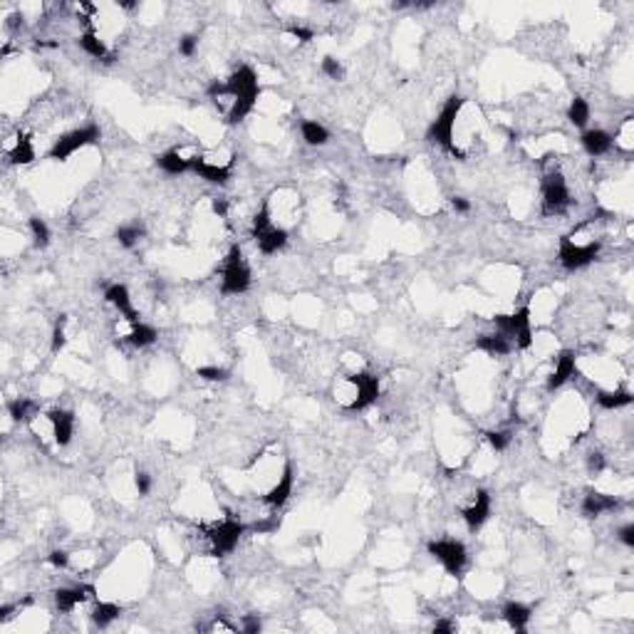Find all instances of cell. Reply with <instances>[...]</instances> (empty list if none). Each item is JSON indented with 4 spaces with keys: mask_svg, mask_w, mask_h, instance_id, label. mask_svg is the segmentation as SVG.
Instances as JSON below:
<instances>
[{
    "mask_svg": "<svg viewBox=\"0 0 634 634\" xmlns=\"http://www.w3.org/2000/svg\"><path fill=\"white\" fill-rule=\"evenodd\" d=\"M463 102H466V99L458 97V94L448 97V102L443 104L438 117L431 121L429 129H426V139L434 141V144H438V146H443L446 151H451L456 158H466V151L456 146V119L463 109Z\"/></svg>",
    "mask_w": 634,
    "mask_h": 634,
    "instance_id": "obj_1",
    "label": "cell"
},
{
    "mask_svg": "<svg viewBox=\"0 0 634 634\" xmlns=\"http://www.w3.org/2000/svg\"><path fill=\"white\" fill-rule=\"evenodd\" d=\"M342 387L347 389L340 401L345 404L347 411H364L379 399V377L369 372H357L342 379Z\"/></svg>",
    "mask_w": 634,
    "mask_h": 634,
    "instance_id": "obj_2",
    "label": "cell"
},
{
    "mask_svg": "<svg viewBox=\"0 0 634 634\" xmlns=\"http://www.w3.org/2000/svg\"><path fill=\"white\" fill-rule=\"evenodd\" d=\"M495 332L508 337L518 350H530L533 347V325H530V308H520L510 315L493 317Z\"/></svg>",
    "mask_w": 634,
    "mask_h": 634,
    "instance_id": "obj_3",
    "label": "cell"
},
{
    "mask_svg": "<svg viewBox=\"0 0 634 634\" xmlns=\"http://www.w3.org/2000/svg\"><path fill=\"white\" fill-rule=\"evenodd\" d=\"M253 238H256L261 253H266V256L278 253L280 248H285V243H288V231H285L283 226L273 223L268 203L263 206L256 213V218H253Z\"/></svg>",
    "mask_w": 634,
    "mask_h": 634,
    "instance_id": "obj_4",
    "label": "cell"
},
{
    "mask_svg": "<svg viewBox=\"0 0 634 634\" xmlns=\"http://www.w3.org/2000/svg\"><path fill=\"white\" fill-rule=\"evenodd\" d=\"M597 256H600V243L597 241L580 243V241H575L573 236L560 238L558 261L565 271H580V268H588Z\"/></svg>",
    "mask_w": 634,
    "mask_h": 634,
    "instance_id": "obj_5",
    "label": "cell"
},
{
    "mask_svg": "<svg viewBox=\"0 0 634 634\" xmlns=\"http://www.w3.org/2000/svg\"><path fill=\"white\" fill-rule=\"evenodd\" d=\"M251 288V268L243 261V253L238 246H231L223 263V276H221V290L223 295H243Z\"/></svg>",
    "mask_w": 634,
    "mask_h": 634,
    "instance_id": "obj_6",
    "label": "cell"
},
{
    "mask_svg": "<svg viewBox=\"0 0 634 634\" xmlns=\"http://www.w3.org/2000/svg\"><path fill=\"white\" fill-rule=\"evenodd\" d=\"M99 139V126L97 124H87V126H79V129H72L67 134H62L60 139L52 144L50 156L52 161H67L75 151H79L82 146L94 144Z\"/></svg>",
    "mask_w": 634,
    "mask_h": 634,
    "instance_id": "obj_7",
    "label": "cell"
},
{
    "mask_svg": "<svg viewBox=\"0 0 634 634\" xmlns=\"http://www.w3.org/2000/svg\"><path fill=\"white\" fill-rule=\"evenodd\" d=\"M426 548H429L431 558H436L448 575H461V570L466 568L468 553H466V545H463L461 540H453V538H441V540H431Z\"/></svg>",
    "mask_w": 634,
    "mask_h": 634,
    "instance_id": "obj_8",
    "label": "cell"
},
{
    "mask_svg": "<svg viewBox=\"0 0 634 634\" xmlns=\"http://www.w3.org/2000/svg\"><path fill=\"white\" fill-rule=\"evenodd\" d=\"M243 533H246V525H243L241 520H236V518H223V520L218 523V525H213L208 530V543H211V553L213 555H228L236 550L238 540L243 538Z\"/></svg>",
    "mask_w": 634,
    "mask_h": 634,
    "instance_id": "obj_9",
    "label": "cell"
},
{
    "mask_svg": "<svg viewBox=\"0 0 634 634\" xmlns=\"http://www.w3.org/2000/svg\"><path fill=\"white\" fill-rule=\"evenodd\" d=\"M543 213L553 216V213H563L570 206V186L565 181L563 173H548L543 178Z\"/></svg>",
    "mask_w": 634,
    "mask_h": 634,
    "instance_id": "obj_10",
    "label": "cell"
},
{
    "mask_svg": "<svg viewBox=\"0 0 634 634\" xmlns=\"http://www.w3.org/2000/svg\"><path fill=\"white\" fill-rule=\"evenodd\" d=\"M45 419H47V424H50L52 441H55L60 448L70 446L72 436H75V416H72V411L52 409L45 414Z\"/></svg>",
    "mask_w": 634,
    "mask_h": 634,
    "instance_id": "obj_11",
    "label": "cell"
},
{
    "mask_svg": "<svg viewBox=\"0 0 634 634\" xmlns=\"http://www.w3.org/2000/svg\"><path fill=\"white\" fill-rule=\"evenodd\" d=\"M490 508H493V500H490V493L488 490H476L473 493V500L466 505V508L461 510L463 515V523H466L468 530H478L480 525H483L485 520L490 518Z\"/></svg>",
    "mask_w": 634,
    "mask_h": 634,
    "instance_id": "obj_12",
    "label": "cell"
},
{
    "mask_svg": "<svg viewBox=\"0 0 634 634\" xmlns=\"http://www.w3.org/2000/svg\"><path fill=\"white\" fill-rule=\"evenodd\" d=\"M104 300H107L109 305H112L114 310H117L119 315H124V320L129 322V325H136L139 320V313H136L134 303H131V295H129V288H126L124 283H114L109 285L107 290H104Z\"/></svg>",
    "mask_w": 634,
    "mask_h": 634,
    "instance_id": "obj_13",
    "label": "cell"
},
{
    "mask_svg": "<svg viewBox=\"0 0 634 634\" xmlns=\"http://www.w3.org/2000/svg\"><path fill=\"white\" fill-rule=\"evenodd\" d=\"M293 485H295V473H293V463H285L283 466V473H280V478L273 483V488L268 490L266 495H263V500H266L271 508H283L285 503H288V498L293 495Z\"/></svg>",
    "mask_w": 634,
    "mask_h": 634,
    "instance_id": "obj_14",
    "label": "cell"
},
{
    "mask_svg": "<svg viewBox=\"0 0 634 634\" xmlns=\"http://www.w3.org/2000/svg\"><path fill=\"white\" fill-rule=\"evenodd\" d=\"M191 171L196 173L198 178H203V181L218 183V186L228 183V178H231V166H226V163H213L201 154L191 156Z\"/></svg>",
    "mask_w": 634,
    "mask_h": 634,
    "instance_id": "obj_15",
    "label": "cell"
},
{
    "mask_svg": "<svg viewBox=\"0 0 634 634\" xmlns=\"http://www.w3.org/2000/svg\"><path fill=\"white\" fill-rule=\"evenodd\" d=\"M94 597L92 585H75V588H60L55 593V605L60 612H72L77 605H82L84 600Z\"/></svg>",
    "mask_w": 634,
    "mask_h": 634,
    "instance_id": "obj_16",
    "label": "cell"
},
{
    "mask_svg": "<svg viewBox=\"0 0 634 634\" xmlns=\"http://www.w3.org/2000/svg\"><path fill=\"white\" fill-rule=\"evenodd\" d=\"M573 374H575V352L570 350L560 352V357H555V369L550 372V377H548V392L560 389Z\"/></svg>",
    "mask_w": 634,
    "mask_h": 634,
    "instance_id": "obj_17",
    "label": "cell"
},
{
    "mask_svg": "<svg viewBox=\"0 0 634 634\" xmlns=\"http://www.w3.org/2000/svg\"><path fill=\"white\" fill-rule=\"evenodd\" d=\"M580 144H583V149L588 151L590 156H605L607 151L612 149L615 139H612V134L605 129H588V131H583Z\"/></svg>",
    "mask_w": 634,
    "mask_h": 634,
    "instance_id": "obj_18",
    "label": "cell"
},
{
    "mask_svg": "<svg viewBox=\"0 0 634 634\" xmlns=\"http://www.w3.org/2000/svg\"><path fill=\"white\" fill-rule=\"evenodd\" d=\"M617 508V498L610 493H600V490H593L583 498V515L585 518H597L602 513H610V510Z\"/></svg>",
    "mask_w": 634,
    "mask_h": 634,
    "instance_id": "obj_19",
    "label": "cell"
},
{
    "mask_svg": "<svg viewBox=\"0 0 634 634\" xmlns=\"http://www.w3.org/2000/svg\"><path fill=\"white\" fill-rule=\"evenodd\" d=\"M476 350L485 352V355L490 357H505L510 355L515 347L508 337H503L500 332H493V335H480L478 340H476Z\"/></svg>",
    "mask_w": 634,
    "mask_h": 634,
    "instance_id": "obj_20",
    "label": "cell"
},
{
    "mask_svg": "<svg viewBox=\"0 0 634 634\" xmlns=\"http://www.w3.org/2000/svg\"><path fill=\"white\" fill-rule=\"evenodd\" d=\"M156 163L163 173L168 176H178V173L191 171V156H183L178 149H168L161 156H156Z\"/></svg>",
    "mask_w": 634,
    "mask_h": 634,
    "instance_id": "obj_21",
    "label": "cell"
},
{
    "mask_svg": "<svg viewBox=\"0 0 634 634\" xmlns=\"http://www.w3.org/2000/svg\"><path fill=\"white\" fill-rule=\"evenodd\" d=\"M79 47H82V50L87 52L89 57H94V60L112 62V55H109V50H107V45H104V40L99 38V35L94 33L92 28H87L82 35H79Z\"/></svg>",
    "mask_w": 634,
    "mask_h": 634,
    "instance_id": "obj_22",
    "label": "cell"
},
{
    "mask_svg": "<svg viewBox=\"0 0 634 634\" xmlns=\"http://www.w3.org/2000/svg\"><path fill=\"white\" fill-rule=\"evenodd\" d=\"M503 620L508 622L510 630L523 632L530 622V607L523 605V602H505L503 605Z\"/></svg>",
    "mask_w": 634,
    "mask_h": 634,
    "instance_id": "obj_23",
    "label": "cell"
},
{
    "mask_svg": "<svg viewBox=\"0 0 634 634\" xmlns=\"http://www.w3.org/2000/svg\"><path fill=\"white\" fill-rule=\"evenodd\" d=\"M158 337L156 327L154 325H146V322H136V325H131V332L126 335V340H129L131 347H136V350H144V347L154 345Z\"/></svg>",
    "mask_w": 634,
    "mask_h": 634,
    "instance_id": "obj_24",
    "label": "cell"
},
{
    "mask_svg": "<svg viewBox=\"0 0 634 634\" xmlns=\"http://www.w3.org/2000/svg\"><path fill=\"white\" fill-rule=\"evenodd\" d=\"M5 406H8L10 419L18 421V424H25V421H33L35 409H38V404H35L33 399H25V396H18V399H10Z\"/></svg>",
    "mask_w": 634,
    "mask_h": 634,
    "instance_id": "obj_25",
    "label": "cell"
},
{
    "mask_svg": "<svg viewBox=\"0 0 634 634\" xmlns=\"http://www.w3.org/2000/svg\"><path fill=\"white\" fill-rule=\"evenodd\" d=\"M597 404L607 411H617L632 404V392L627 389H612V392H597Z\"/></svg>",
    "mask_w": 634,
    "mask_h": 634,
    "instance_id": "obj_26",
    "label": "cell"
},
{
    "mask_svg": "<svg viewBox=\"0 0 634 634\" xmlns=\"http://www.w3.org/2000/svg\"><path fill=\"white\" fill-rule=\"evenodd\" d=\"M300 134H303L305 144H310V146H322V144H327V139H330V131L315 119H305L303 124H300Z\"/></svg>",
    "mask_w": 634,
    "mask_h": 634,
    "instance_id": "obj_27",
    "label": "cell"
},
{
    "mask_svg": "<svg viewBox=\"0 0 634 634\" xmlns=\"http://www.w3.org/2000/svg\"><path fill=\"white\" fill-rule=\"evenodd\" d=\"M8 161L15 163V166H23V163L35 161V146H33V141H30L28 136L20 134L18 141H15V146L8 151Z\"/></svg>",
    "mask_w": 634,
    "mask_h": 634,
    "instance_id": "obj_28",
    "label": "cell"
},
{
    "mask_svg": "<svg viewBox=\"0 0 634 634\" xmlns=\"http://www.w3.org/2000/svg\"><path fill=\"white\" fill-rule=\"evenodd\" d=\"M121 615V607L114 605V602H97L92 610V622L99 627V630H104V627H109L114 620Z\"/></svg>",
    "mask_w": 634,
    "mask_h": 634,
    "instance_id": "obj_29",
    "label": "cell"
},
{
    "mask_svg": "<svg viewBox=\"0 0 634 634\" xmlns=\"http://www.w3.org/2000/svg\"><path fill=\"white\" fill-rule=\"evenodd\" d=\"M590 112H593V109H590L588 99H583V97H575L573 102H570V109H568V119L573 121L575 126H585V124H588V119H590Z\"/></svg>",
    "mask_w": 634,
    "mask_h": 634,
    "instance_id": "obj_30",
    "label": "cell"
},
{
    "mask_svg": "<svg viewBox=\"0 0 634 634\" xmlns=\"http://www.w3.org/2000/svg\"><path fill=\"white\" fill-rule=\"evenodd\" d=\"M141 236H144V228H141V226H136V223L119 226L117 233H114V238H117V243L121 248H134L136 243L141 241Z\"/></svg>",
    "mask_w": 634,
    "mask_h": 634,
    "instance_id": "obj_31",
    "label": "cell"
},
{
    "mask_svg": "<svg viewBox=\"0 0 634 634\" xmlns=\"http://www.w3.org/2000/svg\"><path fill=\"white\" fill-rule=\"evenodd\" d=\"M30 233H33V243L38 248H45L47 243H50V228H47V223L40 218V216H33V218H30Z\"/></svg>",
    "mask_w": 634,
    "mask_h": 634,
    "instance_id": "obj_32",
    "label": "cell"
},
{
    "mask_svg": "<svg viewBox=\"0 0 634 634\" xmlns=\"http://www.w3.org/2000/svg\"><path fill=\"white\" fill-rule=\"evenodd\" d=\"M485 438H488V443H490V448H493V451H505V448L510 446V441H513V431H508V429L488 431Z\"/></svg>",
    "mask_w": 634,
    "mask_h": 634,
    "instance_id": "obj_33",
    "label": "cell"
},
{
    "mask_svg": "<svg viewBox=\"0 0 634 634\" xmlns=\"http://www.w3.org/2000/svg\"><path fill=\"white\" fill-rule=\"evenodd\" d=\"M322 75H327L330 79H342L345 77V67H342V62L337 60V57L332 55H325L322 57Z\"/></svg>",
    "mask_w": 634,
    "mask_h": 634,
    "instance_id": "obj_34",
    "label": "cell"
},
{
    "mask_svg": "<svg viewBox=\"0 0 634 634\" xmlns=\"http://www.w3.org/2000/svg\"><path fill=\"white\" fill-rule=\"evenodd\" d=\"M196 374L201 379H206V382H226L228 379V372L221 367H216V364H206V367H198Z\"/></svg>",
    "mask_w": 634,
    "mask_h": 634,
    "instance_id": "obj_35",
    "label": "cell"
},
{
    "mask_svg": "<svg viewBox=\"0 0 634 634\" xmlns=\"http://www.w3.org/2000/svg\"><path fill=\"white\" fill-rule=\"evenodd\" d=\"M65 322H67V317L65 315H60V320H57V325H55V330H52V352H60L62 347L67 345V332H65Z\"/></svg>",
    "mask_w": 634,
    "mask_h": 634,
    "instance_id": "obj_36",
    "label": "cell"
},
{
    "mask_svg": "<svg viewBox=\"0 0 634 634\" xmlns=\"http://www.w3.org/2000/svg\"><path fill=\"white\" fill-rule=\"evenodd\" d=\"M196 47H198V35H193V33L183 35V38L178 40V52H181L183 57L196 55Z\"/></svg>",
    "mask_w": 634,
    "mask_h": 634,
    "instance_id": "obj_37",
    "label": "cell"
},
{
    "mask_svg": "<svg viewBox=\"0 0 634 634\" xmlns=\"http://www.w3.org/2000/svg\"><path fill=\"white\" fill-rule=\"evenodd\" d=\"M47 563H50L52 568H57V570H65L67 565H70V553H67V550H52L50 555H47Z\"/></svg>",
    "mask_w": 634,
    "mask_h": 634,
    "instance_id": "obj_38",
    "label": "cell"
},
{
    "mask_svg": "<svg viewBox=\"0 0 634 634\" xmlns=\"http://www.w3.org/2000/svg\"><path fill=\"white\" fill-rule=\"evenodd\" d=\"M241 630L246 632V634H258L263 630V622H261V617L258 615H246L243 617V625H241Z\"/></svg>",
    "mask_w": 634,
    "mask_h": 634,
    "instance_id": "obj_39",
    "label": "cell"
},
{
    "mask_svg": "<svg viewBox=\"0 0 634 634\" xmlns=\"http://www.w3.org/2000/svg\"><path fill=\"white\" fill-rule=\"evenodd\" d=\"M134 485H136V490H139V495H149V490H151V476L146 473V471H136Z\"/></svg>",
    "mask_w": 634,
    "mask_h": 634,
    "instance_id": "obj_40",
    "label": "cell"
},
{
    "mask_svg": "<svg viewBox=\"0 0 634 634\" xmlns=\"http://www.w3.org/2000/svg\"><path fill=\"white\" fill-rule=\"evenodd\" d=\"M588 468H590V473H602L607 468V461H605V456H602L600 451H593L588 456Z\"/></svg>",
    "mask_w": 634,
    "mask_h": 634,
    "instance_id": "obj_41",
    "label": "cell"
},
{
    "mask_svg": "<svg viewBox=\"0 0 634 634\" xmlns=\"http://www.w3.org/2000/svg\"><path fill=\"white\" fill-rule=\"evenodd\" d=\"M617 540L627 548H634V523H627V525H622L620 530H617Z\"/></svg>",
    "mask_w": 634,
    "mask_h": 634,
    "instance_id": "obj_42",
    "label": "cell"
},
{
    "mask_svg": "<svg viewBox=\"0 0 634 634\" xmlns=\"http://www.w3.org/2000/svg\"><path fill=\"white\" fill-rule=\"evenodd\" d=\"M290 35H293L298 42H310L315 38V30L313 28H303V25H293V28L288 30Z\"/></svg>",
    "mask_w": 634,
    "mask_h": 634,
    "instance_id": "obj_43",
    "label": "cell"
},
{
    "mask_svg": "<svg viewBox=\"0 0 634 634\" xmlns=\"http://www.w3.org/2000/svg\"><path fill=\"white\" fill-rule=\"evenodd\" d=\"M451 206H453V211H456V213H468V211H471V201L463 198V196H453Z\"/></svg>",
    "mask_w": 634,
    "mask_h": 634,
    "instance_id": "obj_44",
    "label": "cell"
},
{
    "mask_svg": "<svg viewBox=\"0 0 634 634\" xmlns=\"http://www.w3.org/2000/svg\"><path fill=\"white\" fill-rule=\"evenodd\" d=\"M453 630H456V625H453L451 620H438L434 625V632L436 634H451Z\"/></svg>",
    "mask_w": 634,
    "mask_h": 634,
    "instance_id": "obj_45",
    "label": "cell"
},
{
    "mask_svg": "<svg viewBox=\"0 0 634 634\" xmlns=\"http://www.w3.org/2000/svg\"><path fill=\"white\" fill-rule=\"evenodd\" d=\"M211 206H213V213L221 216V218H223L226 211H228V203H226L223 198H213V203H211Z\"/></svg>",
    "mask_w": 634,
    "mask_h": 634,
    "instance_id": "obj_46",
    "label": "cell"
}]
</instances>
